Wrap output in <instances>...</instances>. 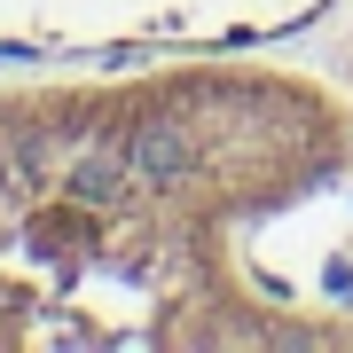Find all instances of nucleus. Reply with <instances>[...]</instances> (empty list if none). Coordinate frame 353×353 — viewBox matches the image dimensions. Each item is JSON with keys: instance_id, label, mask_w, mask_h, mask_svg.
<instances>
[{"instance_id": "2", "label": "nucleus", "mask_w": 353, "mask_h": 353, "mask_svg": "<svg viewBox=\"0 0 353 353\" xmlns=\"http://www.w3.org/2000/svg\"><path fill=\"white\" fill-rule=\"evenodd\" d=\"M299 0H0V55L48 48H157V39H212L259 32Z\"/></svg>"}, {"instance_id": "1", "label": "nucleus", "mask_w": 353, "mask_h": 353, "mask_svg": "<svg viewBox=\"0 0 353 353\" xmlns=\"http://www.w3.org/2000/svg\"><path fill=\"white\" fill-rule=\"evenodd\" d=\"M353 118L267 63H150L0 87V345H353L322 212Z\"/></svg>"}]
</instances>
